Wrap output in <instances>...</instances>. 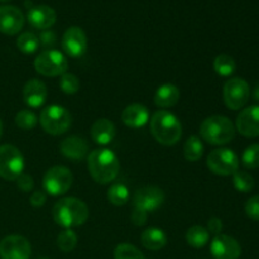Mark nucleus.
<instances>
[{"instance_id": "obj_1", "label": "nucleus", "mask_w": 259, "mask_h": 259, "mask_svg": "<svg viewBox=\"0 0 259 259\" xmlns=\"http://www.w3.org/2000/svg\"><path fill=\"white\" fill-rule=\"evenodd\" d=\"M88 168L94 181L106 185L116 179L120 162L113 151L106 148L94 149L88 157Z\"/></svg>"}, {"instance_id": "obj_2", "label": "nucleus", "mask_w": 259, "mask_h": 259, "mask_svg": "<svg viewBox=\"0 0 259 259\" xmlns=\"http://www.w3.org/2000/svg\"><path fill=\"white\" fill-rule=\"evenodd\" d=\"M56 224L71 229L85 224L89 219V207L83 201L76 197H65L58 200L52 210Z\"/></svg>"}, {"instance_id": "obj_3", "label": "nucleus", "mask_w": 259, "mask_h": 259, "mask_svg": "<svg viewBox=\"0 0 259 259\" xmlns=\"http://www.w3.org/2000/svg\"><path fill=\"white\" fill-rule=\"evenodd\" d=\"M151 132L154 139L163 146H174L182 136V125L176 115L158 110L151 119Z\"/></svg>"}, {"instance_id": "obj_4", "label": "nucleus", "mask_w": 259, "mask_h": 259, "mask_svg": "<svg viewBox=\"0 0 259 259\" xmlns=\"http://www.w3.org/2000/svg\"><path fill=\"white\" fill-rule=\"evenodd\" d=\"M200 136L212 146H223L233 141L235 137V125L227 116L212 115L201 123Z\"/></svg>"}, {"instance_id": "obj_5", "label": "nucleus", "mask_w": 259, "mask_h": 259, "mask_svg": "<svg viewBox=\"0 0 259 259\" xmlns=\"http://www.w3.org/2000/svg\"><path fill=\"white\" fill-rule=\"evenodd\" d=\"M39 123L43 131L51 136H61L70 129L72 116L61 105H50L40 111Z\"/></svg>"}, {"instance_id": "obj_6", "label": "nucleus", "mask_w": 259, "mask_h": 259, "mask_svg": "<svg viewBox=\"0 0 259 259\" xmlns=\"http://www.w3.org/2000/svg\"><path fill=\"white\" fill-rule=\"evenodd\" d=\"M34 68L46 77L62 76L68 70V61L62 52L56 50L42 51L34 60Z\"/></svg>"}, {"instance_id": "obj_7", "label": "nucleus", "mask_w": 259, "mask_h": 259, "mask_svg": "<svg viewBox=\"0 0 259 259\" xmlns=\"http://www.w3.org/2000/svg\"><path fill=\"white\" fill-rule=\"evenodd\" d=\"M24 171V157L22 152L12 144L0 146V177L15 181Z\"/></svg>"}, {"instance_id": "obj_8", "label": "nucleus", "mask_w": 259, "mask_h": 259, "mask_svg": "<svg viewBox=\"0 0 259 259\" xmlns=\"http://www.w3.org/2000/svg\"><path fill=\"white\" fill-rule=\"evenodd\" d=\"M73 182L72 172L65 166H55L46 172L43 177V189L51 196L65 195Z\"/></svg>"}, {"instance_id": "obj_9", "label": "nucleus", "mask_w": 259, "mask_h": 259, "mask_svg": "<svg viewBox=\"0 0 259 259\" xmlns=\"http://www.w3.org/2000/svg\"><path fill=\"white\" fill-rule=\"evenodd\" d=\"M206 164L212 174L219 176H230L239 168V159L232 149L218 148L210 152Z\"/></svg>"}, {"instance_id": "obj_10", "label": "nucleus", "mask_w": 259, "mask_h": 259, "mask_svg": "<svg viewBox=\"0 0 259 259\" xmlns=\"http://www.w3.org/2000/svg\"><path fill=\"white\" fill-rule=\"evenodd\" d=\"M250 96V88L245 80L240 77L230 78L223 89V98L225 105L232 110H239L248 103Z\"/></svg>"}, {"instance_id": "obj_11", "label": "nucleus", "mask_w": 259, "mask_h": 259, "mask_svg": "<svg viewBox=\"0 0 259 259\" xmlns=\"http://www.w3.org/2000/svg\"><path fill=\"white\" fill-rule=\"evenodd\" d=\"M30 253V243L22 235H8L0 242L2 259H29Z\"/></svg>"}, {"instance_id": "obj_12", "label": "nucleus", "mask_w": 259, "mask_h": 259, "mask_svg": "<svg viewBox=\"0 0 259 259\" xmlns=\"http://www.w3.org/2000/svg\"><path fill=\"white\" fill-rule=\"evenodd\" d=\"M134 207L146 212H153L163 205L164 194L157 186H144L138 189L133 197Z\"/></svg>"}, {"instance_id": "obj_13", "label": "nucleus", "mask_w": 259, "mask_h": 259, "mask_svg": "<svg viewBox=\"0 0 259 259\" xmlns=\"http://www.w3.org/2000/svg\"><path fill=\"white\" fill-rule=\"evenodd\" d=\"M210 252L215 259H239L242 254V247L230 235H215L210 244Z\"/></svg>"}, {"instance_id": "obj_14", "label": "nucleus", "mask_w": 259, "mask_h": 259, "mask_svg": "<svg viewBox=\"0 0 259 259\" xmlns=\"http://www.w3.org/2000/svg\"><path fill=\"white\" fill-rule=\"evenodd\" d=\"M62 48L67 56L78 58L83 56L88 50V38L80 27H71L62 37Z\"/></svg>"}, {"instance_id": "obj_15", "label": "nucleus", "mask_w": 259, "mask_h": 259, "mask_svg": "<svg viewBox=\"0 0 259 259\" xmlns=\"http://www.w3.org/2000/svg\"><path fill=\"white\" fill-rule=\"evenodd\" d=\"M25 18L22 10L13 5L0 7V33L7 35L18 34L24 27Z\"/></svg>"}, {"instance_id": "obj_16", "label": "nucleus", "mask_w": 259, "mask_h": 259, "mask_svg": "<svg viewBox=\"0 0 259 259\" xmlns=\"http://www.w3.org/2000/svg\"><path fill=\"white\" fill-rule=\"evenodd\" d=\"M237 131L248 138L259 137V105H253L240 111L237 118Z\"/></svg>"}, {"instance_id": "obj_17", "label": "nucleus", "mask_w": 259, "mask_h": 259, "mask_svg": "<svg viewBox=\"0 0 259 259\" xmlns=\"http://www.w3.org/2000/svg\"><path fill=\"white\" fill-rule=\"evenodd\" d=\"M27 18L32 27L40 30H47L56 23L57 14L55 9L48 5H35L29 8Z\"/></svg>"}, {"instance_id": "obj_18", "label": "nucleus", "mask_w": 259, "mask_h": 259, "mask_svg": "<svg viewBox=\"0 0 259 259\" xmlns=\"http://www.w3.org/2000/svg\"><path fill=\"white\" fill-rule=\"evenodd\" d=\"M60 151L66 158L73 162L81 161L89 153V144L85 138L78 136H70L60 143Z\"/></svg>"}, {"instance_id": "obj_19", "label": "nucleus", "mask_w": 259, "mask_h": 259, "mask_svg": "<svg viewBox=\"0 0 259 259\" xmlns=\"http://www.w3.org/2000/svg\"><path fill=\"white\" fill-rule=\"evenodd\" d=\"M47 88L42 81L37 80V78H32L28 81L23 89L24 103L30 108H40L47 100Z\"/></svg>"}, {"instance_id": "obj_20", "label": "nucleus", "mask_w": 259, "mask_h": 259, "mask_svg": "<svg viewBox=\"0 0 259 259\" xmlns=\"http://www.w3.org/2000/svg\"><path fill=\"white\" fill-rule=\"evenodd\" d=\"M121 120L129 128H142L149 120V111L142 104H132L126 106L121 114Z\"/></svg>"}, {"instance_id": "obj_21", "label": "nucleus", "mask_w": 259, "mask_h": 259, "mask_svg": "<svg viewBox=\"0 0 259 259\" xmlns=\"http://www.w3.org/2000/svg\"><path fill=\"white\" fill-rule=\"evenodd\" d=\"M115 125L109 119H98L91 126V138L100 146L111 143L115 138Z\"/></svg>"}, {"instance_id": "obj_22", "label": "nucleus", "mask_w": 259, "mask_h": 259, "mask_svg": "<svg viewBox=\"0 0 259 259\" xmlns=\"http://www.w3.org/2000/svg\"><path fill=\"white\" fill-rule=\"evenodd\" d=\"M180 96H181V94H180L179 88L176 85L163 83L157 89L156 94H154V104L162 109L172 108L179 103Z\"/></svg>"}, {"instance_id": "obj_23", "label": "nucleus", "mask_w": 259, "mask_h": 259, "mask_svg": "<svg viewBox=\"0 0 259 259\" xmlns=\"http://www.w3.org/2000/svg\"><path fill=\"white\" fill-rule=\"evenodd\" d=\"M141 242L149 250H159L167 244V235L159 228H148L141 235Z\"/></svg>"}, {"instance_id": "obj_24", "label": "nucleus", "mask_w": 259, "mask_h": 259, "mask_svg": "<svg viewBox=\"0 0 259 259\" xmlns=\"http://www.w3.org/2000/svg\"><path fill=\"white\" fill-rule=\"evenodd\" d=\"M210 233L201 225H194L186 232L187 244L194 248H202L209 243Z\"/></svg>"}, {"instance_id": "obj_25", "label": "nucleus", "mask_w": 259, "mask_h": 259, "mask_svg": "<svg viewBox=\"0 0 259 259\" xmlns=\"http://www.w3.org/2000/svg\"><path fill=\"white\" fill-rule=\"evenodd\" d=\"M204 154V144L197 136H191L187 138L184 144V156L186 161L197 162Z\"/></svg>"}, {"instance_id": "obj_26", "label": "nucleus", "mask_w": 259, "mask_h": 259, "mask_svg": "<svg viewBox=\"0 0 259 259\" xmlns=\"http://www.w3.org/2000/svg\"><path fill=\"white\" fill-rule=\"evenodd\" d=\"M108 200L115 206H123L129 200V189L126 185L118 182L111 185L108 191Z\"/></svg>"}, {"instance_id": "obj_27", "label": "nucleus", "mask_w": 259, "mask_h": 259, "mask_svg": "<svg viewBox=\"0 0 259 259\" xmlns=\"http://www.w3.org/2000/svg\"><path fill=\"white\" fill-rule=\"evenodd\" d=\"M39 38L32 32H25L20 34L17 39V47L20 52L25 55H32L39 47Z\"/></svg>"}, {"instance_id": "obj_28", "label": "nucleus", "mask_w": 259, "mask_h": 259, "mask_svg": "<svg viewBox=\"0 0 259 259\" xmlns=\"http://www.w3.org/2000/svg\"><path fill=\"white\" fill-rule=\"evenodd\" d=\"M237 68L235 61L232 56L229 55H219L214 60V70L218 75L223 76V77H228V76L233 75Z\"/></svg>"}, {"instance_id": "obj_29", "label": "nucleus", "mask_w": 259, "mask_h": 259, "mask_svg": "<svg viewBox=\"0 0 259 259\" xmlns=\"http://www.w3.org/2000/svg\"><path fill=\"white\" fill-rule=\"evenodd\" d=\"M114 259H146L143 253L129 243H121L116 245L114 250Z\"/></svg>"}, {"instance_id": "obj_30", "label": "nucleus", "mask_w": 259, "mask_h": 259, "mask_svg": "<svg viewBox=\"0 0 259 259\" xmlns=\"http://www.w3.org/2000/svg\"><path fill=\"white\" fill-rule=\"evenodd\" d=\"M233 185L239 192H250L254 189V179L245 171H237L233 175Z\"/></svg>"}, {"instance_id": "obj_31", "label": "nucleus", "mask_w": 259, "mask_h": 259, "mask_svg": "<svg viewBox=\"0 0 259 259\" xmlns=\"http://www.w3.org/2000/svg\"><path fill=\"white\" fill-rule=\"evenodd\" d=\"M77 244V234L72 229H65L58 234L57 245L62 252H72Z\"/></svg>"}, {"instance_id": "obj_32", "label": "nucleus", "mask_w": 259, "mask_h": 259, "mask_svg": "<svg viewBox=\"0 0 259 259\" xmlns=\"http://www.w3.org/2000/svg\"><path fill=\"white\" fill-rule=\"evenodd\" d=\"M38 123V118L32 110L23 109L15 115V124L23 131H30L34 128Z\"/></svg>"}, {"instance_id": "obj_33", "label": "nucleus", "mask_w": 259, "mask_h": 259, "mask_svg": "<svg viewBox=\"0 0 259 259\" xmlns=\"http://www.w3.org/2000/svg\"><path fill=\"white\" fill-rule=\"evenodd\" d=\"M60 89L67 95H73L80 90V80L73 73H63L60 80Z\"/></svg>"}, {"instance_id": "obj_34", "label": "nucleus", "mask_w": 259, "mask_h": 259, "mask_svg": "<svg viewBox=\"0 0 259 259\" xmlns=\"http://www.w3.org/2000/svg\"><path fill=\"white\" fill-rule=\"evenodd\" d=\"M242 163L245 168L254 169L259 167V144H252L244 151L242 156Z\"/></svg>"}, {"instance_id": "obj_35", "label": "nucleus", "mask_w": 259, "mask_h": 259, "mask_svg": "<svg viewBox=\"0 0 259 259\" xmlns=\"http://www.w3.org/2000/svg\"><path fill=\"white\" fill-rule=\"evenodd\" d=\"M245 214L252 220L259 222V195L250 197L245 204Z\"/></svg>"}, {"instance_id": "obj_36", "label": "nucleus", "mask_w": 259, "mask_h": 259, "mask_svg": "<svg viewBox=\"0 0 259 259\" xmlns=\"http://www.w3.org/2000/svg\"><path fill=\"white\" fill-rule=\"evenodd\" d=\"M17 185L23 192H29L34 187V181H33V177L30 175L22 174L17 179Z\"/></svg>"}, {"instance_id": "obj_37", "label": "nucleus", "mask_w": 259, "mask_h": 259, "mask_svg": "<svg viewBox=\"0 0 259 259\" xmlns=\"http://www.w3.org/2000/svg\"><path fill=\"white\" fill-rule=\"evenodd\" d=\"M147 217H148V212L134 207L133 212H132V222L137 227H142V225H144L147 223Z\"/></svg>"}, {"instance_id": "obj_38", "label": "nucleus", "mask_w": 259, "mask_h": 259, "mask_svg": "<svg viewBox=\"0 0 259 259\" xmlns=\"http://www.w3.org/2000/svg\"><path fill=\"white\" fill-rule=\"evenodd\" d=\"M206 229H207V232L212 233V234H215V235L222 234V230H223L222 219H219V218H211V219H209Z\"/></svg>"}, {"instance_id": "obj_39", "label": "nucleus", "mask_w": 259, "mask_h": 259, "mask_svg": "<svg viewBox=\"0 0 259 259\" xmlns=\"http://www.w3.org/2000/svg\"><path fill=\"white\" fill-rule=\"evenodd\" d=\"M46 200H47V195L45 191H34L30 196L29 201L32 206L40 207L46 204Z\"/></svg>"}, {"instance_id": "obj_40", "label": "nucleus", "mask_w": 259, "mask_h": 259, "mask_svg": "<svg viewBox=\"0 0 259 259\" xmlns=\"http://www.w3.org/2000/svg\"><path fill=\"white\" fill-rule=\"evenodd\" d=\"M55 40H56V35L55 33L51 32V30H46V32H43L39 37V43H42L43 46L53 45Z\"/></svg>"}, {"instance_id": "obj_41", "label": "nucleus", "mask_w": 259, "mask_h": 259, "mask_svg": "<svg viewBox=\"0 0 259 259\" xmlns=\"http://www.w3.org/2000/svg\"><path fill=\"white\" fill-rule=\"evenodd\" d=\"M253 99H254V100L259 101V83H258L257 86H255L254 91H253Z\"/></svg>"}, {"instance_id": "obj_42", "label": "nucleus", "mask_w": 259, "mask_h": 259, "mask_svg": "<svg viewBox=\"0 0 259 259\" xmlns=\"http://www.w3.org/2000/svg\"><path fill=\"white\" fill-rule=\"evenodd\" d=\"M2 136H3V123L2 120H0V138H2Z\"/></svg>"}, {"instance_id": "obj_43", "label": "nucleus", "mask_w": 259, "mask_h": 259, "mask_svg": "<svg viewBox=\"0 0 259 259\" xmlns=\"http://www.w3.org/2000/svg\"><path fill=\"white\" fill-rule=\"evenodd\" d=\"M0 2H2V3H4V2H9V0H0Z\"/></svg>"}, {"instance_id": "obj_44", "label": "nucleus", "mask_w": 259, "mask_h": 259, "mask_svg": "<svg viewBox=\"0 0 259 259\" xmlns=\"http://www.w3.org/2000/svg\"><path fill=\"white\" fill-rule=\"evenodd\" d=\"M39 259H47V258H39Z\"/></svg>"}]
</instances>
